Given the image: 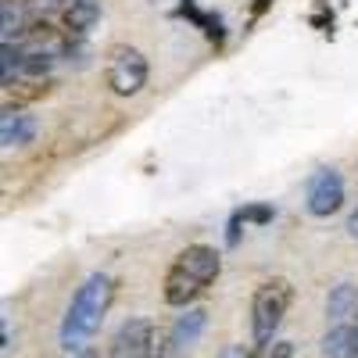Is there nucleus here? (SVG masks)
<instances>
[{
  "label": "nucleus",
  "mask_w": 358,
  "mask_h": 358,
  "mask_svg": "<svg viewBox=\"0 0 358 358\" xmlns=\"http://www.w3.org/2000/svg\"><path fill=\"white\" fill-rule=\"evenodd\" d=\"M111 297H115V280L108 273H90L76 297L69 301L65 308V319H62V330H57V337H62V348L69 355L83 351L90 341H94V334L101 330V322L111 308Z\"/></svg>",
  "instance_id": "nucleus-1"
},
{
  "label": "nucleus",
  "mask_w": 358,
  "mask_h": 358,
  "mask_svg": "<svg viewBox=\"0 0 358 358\" xmlns=\"http://www.w3.org/2000/svg\"><path fill=\"white\" fill-rule=\"evenodd\" d=\"M219 273H222V255L212 244H190V248H183L172 258L169 273H165V283H162L165 305L190 308V301L212 287L219 280Z\"/></svg>",
  "instance_id": "nucleus-2"
},
{
  "label": "nucleus",
  "mask_w": 358,
  "mask_h": 358,
  "mask_svg": "<svg viewBox=\"0 0 358 358\" xmlns=\"http://www.w3.org/2000/svg\"><path fill=\"white\" fill-rule=\"evenodd\" d=\"M294 305V283L287 276H273L255 287V297H251V337L258 348H268L276 341L280 326L287 319Z\"/></svg>",
  "instance_id": "nucleus-3"
},
{
  "label": "nucleus",
  "mask_w": 358,
  "mask_h": 358,
  "mask_svg": "<svg viewBox=\"0 0 358 358\" xmlns=\"http://www.w3.org/2000/svg\"><path fill=\"white\" fill-rule=\"evenodd\" d=\"M147 57L143 50L129 47V43H115L104 54V79L111 86V94L118 97H136L140 90L147 86Z\"/></svg>",
  "instance_id": "nucleus-4"
},
{
  "label": "nucleus",
  "mask_w": 358,
  "mask_h": 358,
  "mask_svg": "<svg viewBox=\"0 0 358 358\" xmlns=\"http://www.w3.org/2000/svg\"><path fill=\"white\" fill-rule=\"evenodd\" d=\"M162 330L155 319L147 315H129L122 326L115 330L108 358H162Z\"/></svg>",
  "instance_id": "nucleus-5"
},
{
  "label": "nucleus",
  "mask_w": 358,
  "mask_h": 358,
  "mask_svg": "<svg viewBox=\"0 0 358 358\" xmlns=\"http://www.w3.org/2000/svg\"><path fill=\"white\" fill-rule=\"evenodd\" d=\"M344 204V179L337 169H315L305 187V208L315 219H330Z\"/></svg>",
  "instance_id": "nucleus-6"
},
{
  "label": "nucleus",
  "mask_w": 358,
  "mask_h": 358,
  "mask_svg": "<svg viewBox=\"0 0 358 358\" xmlns=\"http://www.w3.org/2000/svg\"><path fill=\"white\" fill-rule=\"evenodd\" d=\"M204 326H208V312L204 308H183V315H176L172 330H169V355L190 351L201 341Z\"/></svg>",
  "instance_id": "nucleus-7"
},
{
  "label": "nucleus",
  "mask_w": 358,
  "mask_h": 358,
  "mask_svg": "<svg viewBox=\"0 0 358 358\" xmlns=\"http://www.w3.org/2000/svg\"><path fill=\"white\" fill-rule=\"evenodd\" d=\"M97 18H101L97 0H69V4L62 8V29H65V36H72V40H83L90 29L97 25Z\"/></svg>",
  "instance_id": "nucleus-8"
},
{
  "label": "nucleus",
  "mask_w": 358,
  "mask_h": 358,
  "mask_svg": "<svg viewBox=\"0 0 358 358\" xmlns=\"http://www.w3.org/2000/svg\"><path fill=\"white\" fill-rule=\"evenodd\" d=\"M33 136H36V118L25 115L22 108H4V115H0V143L11 151V147L33 143Z\"/></svg>",
  "instance_id": "nucleus-9"
},
{
  "label": "nucleus",
  "mask_w": 358,
  "mask_h": 358,
  "mask_svg": "<svg viewBox=\"0 0 358 358\" xmlns=\"http://www.w3.org/2000/svg\"><path fill=\"white\" fill-rule=\"evenodd\" d=\"M355 312H358V287L348 280L330 287V297H326V319H330V326H351Z\"/></svg>",
  "instance_id": "nucleus-10"
},
{
  "label": "nucleus",
  "mask_w": 358,
  "mask_h": 358,
  "mask_svg": "<svg viewBox=\"0 0 358 358\" xmlns=\"http://www.w3.org/2000/svg\"><path fill=\"white\" fill-rule=\"evenodd\" d=\"M50 86H54L50 79H15L11 86H4V97H8V104H11V97H15V108H22V104H29V101L47 97Z\"/></svg>",
  "instance_id": "nucleus-11"
},
{
  "label": "nucleus",
  "mask_w": 358,
  "mask_h": 358,
  "mask_svg": "<svg viewBox=\"0 0 358 358\" xmlns=\"http://www.w3.org/2000/svg\"><path fill=\"white\" fill-rule=\"evenodd\" d=\"M0 15H4V43H18L22 33H25V25H29L25 4L22 0H4V4H0Z\"/></svg>",
  "instance_id": "nucleus-12"
},
{
  "label": "nucleus",
  "mask_w": 358,
  "mask_h": 358,
  "mask_svg": "<svg viewBox=\"0 0 358 358\" xmlns=\"http://www.w3.org/2000/svg\"><path fill=\"white\" fill-rule=\"evenodd\" d=\"M351 348H355V326H330V334L322 337L326 358H348Z\"/></svg>",
  "instance_id": "nucleus-13"
},
{
  "label": "nucleus",
  "mask_w": 358,
  "mask_h": 358,
  "mask_svg": "<svg viewBox=\"0 0 358 358\" xmlns=\"http://www.w3.org/2000/svg\"><path fill=\"white\" fill-rule=\"evenodd\" d=\"M273 215H276V212H273L268 204H248V208H241V219H244V222H268Z\"/></svg>",
  "instance_id": "nucleus-14"
},
{
  "label": "nucleus",
  "mask_w": 358,
  "mask_h": 358,
  "mask_svg": "<svg viewBox=\"0 0 358 358\" xmlns=\"http://www.w3.org/2000/svg\"><path fill=\"white\" fill-rule=\"evenodd\" d=\"M265 358H294V344L290 341H273L265 348Z\"/></svg>",
  "instance_id": "nucleus-15"
},
{
  "label": "nucleus",
  "mask_w": 358,
  "mask_h": 358,
  "mask_svg": "<svg viewBox=\"0 0 358 358\" xmlns=\"http://www.w3.org/2000/svg\"><path fill=\"white\" fill-rule=\"evenodd\" d=\"M22 4H25V8H33V11H40V15H43V11H54V8H65V4H69V0H22Z\"/></svg>",
  "instance_id": "nucleus-16"
},
{
  "label": "nucleus",
  "mask_w": 358,
  "mask_h": 358,
  "mask_svg": "<svg viewBox=\"0 0 358 358\" xmlns=\"http://www.w3.org/2000/svg\"><path fill=\"white\" fill-rule=\"evenodd\" d=\"M219 358H255V351H251V348H244V344H226Z\"/></svg>",
  "instance_id": "nucleus-17"
},
{
  "label": "nucleus",
  "mask_w": 358,
  "mask_h": 358,
  "mask_svg": "<svg viewBox=\"0 0 358 358\" xmlns=\"http://www.w3.org/2000/svg\"><path fill=\"white\" fill-rule=\"evenodd\" d=\"M236 241H241V212H233V219H229V233H226V244L233 248Z\"/></svg>",
  "instance_id": "nucleus-18"
},
{
  "label": "nucleus",
  "mask_w": 358,
  "mask_h": 358,
  "mask_svg": "<svg viewBox=\"0 0 358 358\" xmlns=\"http://www.w3.org/2000/svg\"><path fill=\"white\" fill-rule=\"evenodd\" d=\"M348 236H355V241H358V208L348 215Z\"/></svg>",
  "instance_id": "nucleus-19"
},
{
  "label": "nucleus",
  "mask_w": 358,
  "mask_h": 358,
  "mask_svg": "<svg viewBox=\"0 0 358 358\" xmlns=\"http://www.w3.org/2000/svg\"><path fill=\"white\" fill-rule=\"evenodd\" d=\"M4 355H11V319L4 315Z\"/></svg>",
  "instance_id": "nucleus-20"
},
{
  "label": "nucleus",
  "mask_w": 358,
  "mask_h": 358,
  "mask_svg": "<svg viewBox=\"0 0 358 358\" xmlns=\"http://www.w3.org/2000/svg\"><path fill=\"white\" fill-rule=\"evenodd\" d=\"M348 358H358V351H351V355H348Z\"/></svg>",
  "instance_id": "nucleus-21"
}]
</instances>
